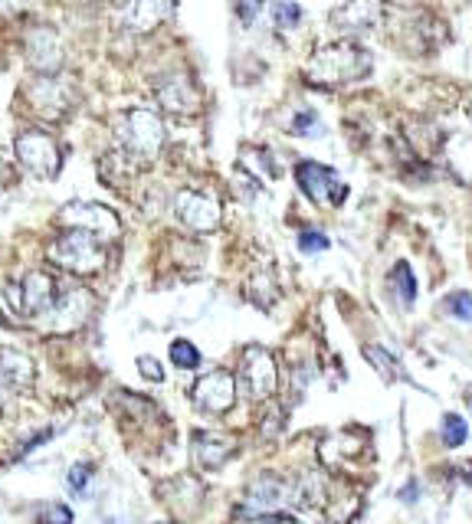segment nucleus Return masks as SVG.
<instances>
[{"mask_svg":"<svg viewBox=\"0 0 472 524\" xmlns=\"http://www.w3.org/2000/svg\"><path fill=\"white\" fill-rule=\"evenodd\" d=\"M374 59L364 46L351 40H338L322 46L305 66V79L312 86H348V82H361L371 73Z\"/></svg>","mask_w":472,"mask_h":524,"instance_id":"1","label":"nucleus"},{"mask_svg":"<svg viewBox=\"0 0 472 524\" xmlns=\"http://www.w3.org/2000/svg\"><path fill=\"white\" fill-rule=\"evenodd\" d=\"M118 145L138 161H155L164 148V122L155 109H128L115 122Z\"/></svg>","mask_w":472,"mask_h":524,"instance_id":"2","label":"nucleus"},{"mask_svg":"<svg viewBox=\"0 0 472 524\" xmlns=\"http://www.w3.org/2000/svg\"><path fill=\"white\" fill-rule=\"evenodd\" d=\"M50 259L66 272L92 276V272H99L105 266V249L96 233L69 226V233H63L59 240L50 243Z\"/></svg>","mask_w":472,"mask_h":524,"instance_id":"3","label":"nucleus"},{"mask_svg":"<svg viewBox=\"0 0 472 524\" xmlns=\"http://www.w3.org/2000/svg\"><path fill=\"white\" fill-rule=\"evenodd\" d=\"M240 384H243L246 397H250L253 403L269 400L279 387L276 357L269 354L266 348H259V344H250V348L243 351V361H240Z\"/></svg>","mask_w":472,"mask_h":524,"instance_id":"4","label":"nucleus"},{"mask_svg":"<svg viewBox=\"0 0 472 524\" xmlns=\"http://www.w3.org/2000/svg\"><path fill=\"white\" fill-rule=\"evenodd\" d=\"M14 151H17V161L23 164V168L37 177H56L59 164H63L56 138L46 135V131H37V128L20 131L17 141H14Z\"/></svg>","mask_w":472,"mask_h":524,"instance_id":"5","label":"nucleus"},{"mask_svg":"<svg viewBox=\"0 0 472 524\" xmlns=\"http://www.w3.org/2000/svg\"><path fill=\"white\" fill-rule=\"evenodd\" d=\"M295 181H299L302 194L318 207H325V204L341 207L348 197V184H341V177L332 168H325V164L302 161L299 168H295Z\"/></svg>","mask_w":472,"mask_h":524,"instance_id":"6","label":"nucleus"},{"mask_svg":"<svg viewBox=\"0 0 472 524\" xmlns=\"http://www.w3.org/2000/svg\"><path fill=\"white\" fill-rule=\"evenodd\" d=\"M59 220H63L66 226H79V230H89L96 233L102 243L115 240L118 233H122V223H118V217L102 204H86V200H76V204H66L63 210H59Z\"/></svg>","mask_w":472,"mask_h":524,"instance_id":"7","label":"nucleus"},{"mask_svg":"<svg viewBox=\"0 0 472 524\" xmlns=\"http://www.w3.org/2000/svg\"><path fill=\"white\" fill-rule=\"evenodd\" d=\"M174 210L177 220L194 233H214L220 226V204L210 194H200V190H181L174 200Z\"/></svg>","mask_w":472,"mask_h":524,"instance_id":"8","label":"nucleus"},{"mask_svg":"<svg viewBox=\"0 0 472 524\" xmlns=\"http://www.w3.org/2000/svg\"><path fill=\"white\" fill-rule=\"evenodd\" d=\"M89 312H92V295L86 289H69L66 295H59L56 305L50 308V321H46V328L53 331V335H69V331L82 328L89 321Z\"/></svg>","mask_w":472,"mask_h":524,"instance_id":"9","label":"nucleus"},{"mask_svg":"<svg viewBox=\"0 0 472 524\" xmlns=\"http://www.w3.org/2000/svg\"><path fill=\"white\" fill-rule=\"evenodd\" d=\"M387 0H345L332 10V23L341 33H364L384 23Z\"/></svg>","mask_w":472,"mask_h":524,"instance_id":"10","label":"nucleus"},{"mask_svg":"<svg viewBox=\"0 0 472 524\" xmlns=\"http://www.w3.org/2000/svg\"><path fill=\"white\" fill-rule=\"evenodd\" d=\"M194 403L207 413H227L236 403V380L227 371H210L194 384Z\"/></svg>","mask_w":472,"mask_h":524,"instance_id":"11","label":"nucleus"},{"mask_svg":"<svg viewBox=\"0 0 472 524\" xmlns=\"http://www.w3.org/2000/svg\"><path fill=\"white\" fill-rule=\"evenodd\" d=\"M27 63L37 69V73H43V76H50V73H56L59 66H63V43H59V37L50 27L30 30V37H27Z\"/></svg>","mask_w":472,"mask_h":524,"instance_id":"12","label":"nucleus"},{"mask_svg":"<svg viewBox=\"0 0 472 524\" xmlns=\"http://www.w3.org/2000/svg\"><path fill=\"white\" fill-rule=\"evenodd\" d=\"M56 279L50 272H40L33 269L23 276V285H20V305L27 315H46L50 308L56 305Z\"/></svg>","mask_w":472,"mask_h":524,"instance_id":"13","label":"nucleus"},{"mask_svg":"<svg viewBox=\"0 0 472 524\" xmlns=\"http://www.w3.org/2000/svg\"><path fill=\"white\" fill-rule=\"evenodd\" d=\"M158 102L174 115H194L200 109V92L194 89V82L184 73L164 76L158 82Z\"/></svg>","mask_w":472,"mask_h":524,"instance_id":"14","label":"nucleus"},{"mask_svg":"<svg viewBox=\"0 0 472 524\" xmlns=\"http://www.w3.org/2000/svg\"><path fill=\"white\" fill-rule=\"evenodd\" d=\"M177 10V0H132L125 7V27L132 33H151L164 20H171Z\"/></svg>","mask_w":472,"mask_h":524,"instance_id":"15","label":"nucleus"},{"mask_svg":"<svg viewBox=\"0 0 472 524\" xmlns=\"http://www.w3.org/2000/svg\"><path fill=\"white\" fill-rule=\"evenodd\" d=\"M27 99H30L33 112L50 115V118H59L69 109V92L59 86V79H50V76H43V79L33 82L30 92H27Z\"/></svg>","mask_w":472,"mask_h":524,"instance_id":"16","label":"nucleus"},{"mask_svg":"<svg viewBox=\"0 0 472 524\" xmlns=\"http://www.w3.org/2000/svg\"><path fill=\"white\" fill-rule=\"evenodd\" d=\"M233 439L217 436V433H197L194 436V459L200 469H217L233 456Z\"/></svg>","mask_w":472,"mask_h":524,"instance_id":"17","label":"nucleus"},{"mask_svg":"<svg viewBox=\"0 0 472 524\" xmlns=\"http://www.w3.org/2000/svg\"><path fill=\"white\" fill-rule=\"evenodd\" d=\"M0 367H4L10 390H23V387L33 384V361H30L27 354L0 348Z\"/></svg>","mask_w":472,"mask_h":524,"instance_id":"18","label":"nucleus"},{"mask_svg":"<svg viewBox=\"0 0 472 524\" xmlns=\"http://www.w3.org/2000/svg\"><path fill=\"white\" fill-rule=\"evenodd\" d=\"M387 285H391V295L400 308H413V302H417V279H413V269L407 262H397L391 276H387Z\"/></svg>","mask_w":472,"mask_h":524,"instance_id":"19","label":"nucleus"},{"mask_svg":"<svg viewBox=\"0 0 472 524\" xmlns=\"http://www.w3.org/2000/svg\"><path fill=\"white\" fill-rule=\"evenodd\" d=\"M440 436H443V446H450V449L463 446L466 439H469V423H466L459 413H446V416H443V430H440Z\"/></svg>","mask_w":472,"mask_h":524,"instance_id":"20","label":"nucleus"},{"mask_svg":"<svg viewBox=\"0 0 472 524\" xmlns=\"http://www.w3.org/2000/svg\"><path fill=\"white\" fill-rule=\"evenodd\" d=\"M171 364L181 367V371H197V367H200V351L194 348L191 341L177 338V341L171 344Z\"/></svg>","mask_w":472,"mask_h":524,"instance_id":"21","label":"nucleus"},{"mask_svg":"<svg viewBox=\"0 0 472 524\" xmlns=\"http://www.w3.org/2000/svg\"><path fill=\"white\" fill-rule=\"evenodd\" d=\"M443 308L453 318H459V321H472V292H453V295H446Z\"/></svg>","mask_w":472,"mask_h":524,"instance_id":"22","label":"nucleus"},{"mask_svg":"<svg viewBox=\"0 0 472 524\" xmlns=\"http://www.w3.org/2000/svg\"><path fill=\"white\" fill-rule=\"evenodd\" d=\"M292 135H302V138H315L322 135V125H318V115L312 109H302L299 115L292 118Z\"/></svg>","mask_w":472,"mask_h":524,"instance_id":"23","label":"nucleus"},{"mask_svg":"<svg viewBox=\"0 0 472 524\" xmlns=\"http://www.w3.org/2000/svg\"><path fill=\"white\" fill-rule=\"evenodd\" d=\"M364 357H368V361L377 367V371H381L387 380H394V377H400V371H394V367H397V361H394V357L391 354H387L384 348H364Z\"/></svg>","mask_w":472,"mask_h":524,"instance_id":"24","label":"nucleus"},{"mask_svg":"<svg viewBox=\"0 0 472 524\" xmlns=\"http://www.w3.org/2000/svg\"><path fill=\"white\" fill-rule=\"evenodd\" d=\"M273 17H276V27H282V30H292V27H299V20H302V7L299 4H276L273 7Z\"/></svg>","mask_w":472,"mask_h":524,"instance_id":"25","label":"nucleus"},{"mask_svg":"<svg viewBox=\"0 0 472 524\" xmlns=\"http://www.w3.org/2000/svg\"><path fill=\"white\" fill-rule=\"evenodd\" d=\"M299 249L302 253H322V249H328V236L318 233V230H302L299 233Z\"/></svg>","mask_w":472,"mask_h":524,"instance_id":"26","label":"nucleus"},{"mask_svg":"<svg viewBox=\"0 0 472 524\" xmlns=\"http://www.w3.org/2000/svg\"><path fill=\"white\" fill-rule=\"evenodd\" d=\"M89 479H92V466H86V462H79V466H73V469H69V475H66V482H69V488H73L76 495L86 492Z\"/></svg>","mask_w":472,"mask_h":524,"instance_id":"27","label":"nucleus"},{"mask_svg":"<svg viewBox=\"0 0 472 524\" xmlns=\"http://www.w3.org/2000/svg\"><path fill=\"white\" fill-rule=\"evenodd\" d=\"M236 7V17H240L243 27H250V23L259 17V10H263V0H233Z\"/></svg>","mask_w":472,"mask_h":524,"instance_id":"28","label":"nucleus"},{"mask_svg":"<svg viewBox=\"0 0 472 524\" xmlns=\"http://www.w3.org/2000/svg\"><path fill=\"white\" fill-rule=\"evenodd\" d=\"M138 371H141V377H145V380H155V384H161V380H164L161 364L151 354H141L138 357Z\"/></svg>","mask_w":472,"mask_h":524,"instance_id":"29","label":"nucleus"},{"mask_svg":"<svg viewBox=\"0 0 472 524\" xmlns=\"http://www.w3.org/2000/svg\"><path fill=\"white\" fill-rule=\"evenodd\" d=\"M46 439H53V430H43V433H37V436H33L30 443H23V446H20V452H17V456H30V452L37 449L40 443H46Z\"/></svg>","mask_w":472,"mask_h":524,"instance_id":"30","label":"nucleus"},{"mask_svg":"<svg viewBox=\"0 0 472 524\" xmlns=\"http://www.w3.org/2000/svg\"><path fill=\"white\" fill-rule=\"evenodd\" d=\"M43 518H53V521H73V511H69V508H46L43 511Z\"/></svg>","mask_w":472,"mask_h":524,"instance_id":"31","label":"nucleus"},{"mask_svg":"<svg viewBox=\"0 0 472 524\" xmlns=\"http://www.w3.org/2000/svg\"><path fill=\"white\" fill-rule=\"evenodd\" d=\"M7 390H10V384H7V374H4V367H0V403L7 400Z\"/></svg>","mask_w":472,"mask_h":524,"instance_id":"32","label":"nucleus"}]
</instances>
